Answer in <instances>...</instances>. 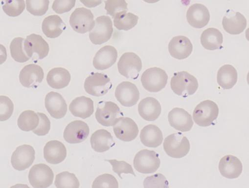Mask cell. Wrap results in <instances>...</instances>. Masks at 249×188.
<instances>
[{
	"label": "cell",
	"instance_id": "d6986e66",
	"mask_svg": "<svg viewBox=\"0 0 249 188\" xmlns=\"http://www.w3.org/2000/svg\"><path fill=\"white\" fill-rule=\"evenodd\" d=\"M168 120L172 127L182 132L191 131L194 126L192 116L182 108L173 109L168 115Z\"/></svg>",
	"mask_w": 249,
	"mask_h": 188
},
{
	"label": "cell",
	"instance_id": "4dcf8cb0",
	"mask_svg": "<svg viewBox=\"0 0 249 188\" xmlns=\"http://www.w3.org/2000/svg\"><path fill=\"white\" fill-rule=\"evenodd\" d=\"M200 41L202 46L206 50H220L223 48V34L220 31L215 28H209L202 33Z\"/></svg>",
	"mask_w": 249,
	"mask_h": 188
},
{
	"label": "cell",
	"instance_id": "30bf717a",
	"mask_svg": "<svg viewBox=\"0 0 249 188\" xmlns=\"http://www.w3.org/2000/svg\"><path fill=\"white\" fill-rule=\"evenodd\" d=\"M113 23L110 17L101 16L95 21V26L89 33V38L94 45H102L108 41L113 33Z\"/></svg>",
	"mask_w": 249,
	"mask_h": 188
},
{
	"label": "cell",
	"instance_id": "f1b7e54d",
	"mask_svg": "<svg viewBox=\"0 0 249 188\" xmlns=\"http://www.w3.org/2000/svg\"><path fill=\"white\" fill-rule=\"evenodd\" d=\"M66 26L62 19L57 15L46 17L42 25L44 34L48 38H55L59 37L66 29Z\"/></svg>",
	"mask_w": 249,
	"mask_h": 188
},
{
	"label": "cell",
	"instance_id": "ffe728a7",
	"mask_svg": "<svg viewBox=\"0 0 249 188\" xmlns=\"http://www.w3.org/2000/svg\"><path fill=\"white\" fill-rule=\"evenodd\" d=\"M44 77L42 68L39 65L32 64L24 67L19 74L22 85L28 88L33 87L42 82Z\"/></svg>",
	"mask_w": 249,
	"mask_h": 188
},
{
	"label": "cell",
	"instance_id": "2e32d148",
	"mask_svg": "<svg viewBox=\"0 0 249 188\" xmlns=\"http://www.w3.org/2000/svg\"><path fill=\"white\" fill-rule=\"evenodd\" d=\"M24 48L29 58H32L35 53L40 60L45 58L50 51L49 44L43 37L34 34L28 36L25 39Z\"/></svg>",
	"mask_w": 249,
	"mask_h": 188
},
{
	"label": "cell",
	"instance_id": "d590c367",
	"mask_svg": "<svg viewBox=\"0 0 249 188\" xmlns=\"http://www.w3.org/2000/svg\"><path fill=\"white\" fill-rule=\"evenodd\" d=\"M25 39L21 37L15 38L11 43L10 51L12 58L19 63H24L30 59L27 55L24 48Z\"/></svg>",
	"mask_w": 249,
	"mask_h": 188
},
{
	"label": "cell",
	"instance_id": "e575fe53",
	"mask_svg": "<svg viewBox=\"0 0 249 188\" xmlns=\"http://www.w3.org/2000/svg\"><path fill=\"white\" fill-rule=\"evenodd\" d=\"M139 17L130 13L124 12L114 18V26L119 30L129 31L138 24Z\"/></svg>",
	"mask_w": 249,
	"mask_h": 188
},
{
	"label": "cell",
	"instance_id": "9c48e42d",
	"mask_svg": "<svg viewBox=\"0 0 249 188\" xmlns=\"http://www.w3.org/2000/svg\"><path fill=\"white\" fill-rule=\"evenodd\" d=\"M140 57L133 52H126L122 55L118 63L120 73L127 79H137L142 69Z\"/></svg>",
	"mask_w": 249,
	"mask_h": 188
},
{
	"label": "cell",
	"instance_id": "3957f363",
	"mask_svg": "<svg viewBox=\"0 0 249 188\" xmlns=\"http://www.w3.org/2000/svg\"><path fill=\"white\" fill-rule=\"evenodd\" d=\"M168 75L162 69L153 67L145 70L142 75L141 81L143 87L151 92H157L167 85Z\"/></svg>",
	"mask_w": 249,
	"mask_h": 188
},
{
	"label": "cell",
	"instance_id": "4316f807",
	"mask_svg": "<svg viewBox=\"0 0 249 188\" xmlns=\"http://www.w3.org/2000/svg\"><path fill=\"white\" fill-rule=\"evenodd\" d=\"M92 149L98 153H104L113 147L115 142L110 133L105 129L96 131L91 137Z\"/></svg>",
	"mask_w": 249,
	"mask_h": 188
},
{
	"label": "cell",
	"instance_id": "484cf974",
	"mask_svg": "<svg viewBox=\"0 0 249 188\" xmlns=\"http://www.w3.org/2000/svg\"><path fill=\"white\" fill-rule=\"evenodd\" d=\"M161 111V108L160 103L152 97L143 99L138 105L140 116L147 121H155L160 117Z\"/></svg>",
	"mask_w": 249,
	"mask_h": 188
},
{
	"label": "cell",
	"instance_id": "5b68a950",
	"mask_svg": "<svg viewBox=\"0 0 249 188\" xmlns=\"http://www.w3.org/2000/svg\"><path fill=\"white\" fill-rule=\"evenodd\" d=\"M92 12L85 8L76 9L70 18V24L74 31L84 34L92 31L95 26Z\"/></svg>",
	"mask_w": 249,
	"mask_h": 188
},
{
	"label": "cell",
	"instance_id": "4fadbf2b",
	"mask_svg": "<svg viewBox=\"0 0 249 188\" xmlns=\"http://www.w3.org/2000/svg\"><path fill=\"white\" fill-rule=\"evenodd\" d=\"M90 133L89 125L85 122L76 120L69 123L66 127L63 137L70 144H78L85 141Z\"/></svg>",
	"mask_w": 249,
	"mask_h": 188
},
{
	"label": "cell",
	"instance_id": "1f68e13d",
	"mask_svg": "<svg viewBox=\"0 0 249 188\" xmlns=\"http://www.w3.org/2000/svg\"><path fill=\"white\" fill-rule=\"evenodd\" d=\"M71 81V74L69 71L63 68H55L48 72L47 82L54 89H62L68 85Z\"/></svg>",
	"mask_w": 249,
	"mask_h": 188
},
{
	"label": "cell",
	"instance_id": "f6af8a7d",
	"mask_svg": "<svg viewBox=\"0 0 249 188\" xmlns=\"http://www.w3.org/2000/svg\"><path fill=\"white\" fill-rule=\"evenodd\" d=\"M39 117V123L33 133L38 136H44L47 135L51 129V122L48 118L43 113H37Z\"/></svg>",
	"mask_w": 249,
	"mask_h": 188
},
{
	"label": "cell",
	"instance_id": "6da1fadb",
	"mask_svg": "<svg viewBox=\"0 0 249 188\" xmlns=\"http://www.w3.org/2000/svg\"><path fill=\"white\" fill-rule=\"evenodd\" d=\"M172 90L178 96L187 98L197 91L199 84L197 79L187 71L175 73L171 79Z\"/></svg>",
	"mask_w": 249,
	"mask_h": 188
},
{
	"label": "cell",
	"instance_id": "44dd1931",
	"mask_svg": "<svg viewBox=\"0 0 249 188\" xmlns=\"http://www.w3.org/2000/svg\"><path fill=\"white\" fill-rule=\"evenodd\" d=\"M193 46L190 40L184 36L174 37L169 44V51L172 57L183 60L189 57L192 53Z\"/></svg>",
	"mask_w": 249,
	"mask_h": 188
},
{
	"label": "cell",
	"instance_id": "f546056e",
	"mask_svg": "<svg viewBox=\"0 0 249 188\" xmlns=\"http://www.w3.org/2000/svg\"><path fill=\"white\" fill-rule=\"evenodd\" d=\"M224 30L232 35L241 34L246 28L247 20L243 15L239 12H236L235 15L225 16L222 20Z\"/></svg>",
	"mask_w": 249,
	"mask_h": 188
},
{
	"label": "cell",
	"instance_id": "74e56055",
	"mask_svg": "<svg viewBox=\"0 0 249 188\" xmlns=\"http://www.w3.org/2000/svg\"><path fill=\"white\" fill-rule=\"evenodd\" d=\"M25 9V2L23 0H9L4 2L3 10L6 15L15 17L20 16Z\"/></svg>",
	"mask_w": 249,
	"mask_h": 188
},
{
	"label": "cell",
	"instance_id": "8fae6325",
	"mask_svg": "<svg viewBox=\"0 0 249 188\" xmlns=\"http://www.w3.org/2000/svg\"><path fill=\"white\" fill-rule=\"evenodd\" d=\"M54 174L53 170L45 164H38L32 167L29 173L30 184L36 188H46L53 183Z\"/></svg>",
	"mask_w": 249,
	"mask_h": 188
},
{
	"label": "cell",
	"instance_id": "bcb514c9",
	"mask_svg": "<svg viewBox=\"0 0 249 188\" xmlns=\"http://www.w3.org/2000/svg\"><path fill=\"white\" fill-rule=\"evenodd\" d=\"M76 1H58L56 0L53 3L52 9L56 13L62 14L70 12L74 6Z\"/></svg>",
	"mask_w": 249,
	"mask_h": 188
},
{
	"label": "cell",
	"instance_id": "e0dca14e",
	"mask_svg": "<svg viewBox=\"0 0 249 188\" xmlns=\"http://www.w3.org/2000/svg\"><path fill=\"white\" fill-rule=\"evenodd\" d=\"M45 107L51 116L55 119L63 118L67 112V104L60 93L51 91L45 100Z\"/></svg>",
	"mask_w": 249,
	"mask_h": 188
},
{
	"label": "cell",
	"instance_id": "ac0fdd59",
	"mask_svg": "<svg viewBox=\"0 0 249 188\" xmlns=\"http://www.w3.org/2000/svg\"><path fill=\"white\" fill-rule=\"evenodd\" d=\"M186 17L189 24L196 29L203 28L210 20L209 10L201 4L192 5L187 11Z\"/></svg>",
	"mask_w": 249,
	"mask_h": 188
},
{
	"label": "cell",
	"instance_id": "f35d334b",
	"mask_svg": "<svg viewBox=\"0 0 249 188\" xmlns=\"http://www.w3.org/2000/svg\"><path fill=\"white\" fill-rule=\"evenodd\" d=\"M50 2L48 0H27L26 1L27 10L32 15L36 17L44 15L49 9Z\"/></svg>",
	"mask_w": 249,
	"mask_h": 188
},
{
	"label": "cell",
	"instance_id": "7c38bea8",
	"mask_svg": "<svg viewBox=\"0 0 249 188\" xmlns=\"http://www.w3.org/2000/svg\"><path fill=\"white\" fill-rule=\"evenodd\" d=\"M115 95L119 103L125 107H133L140 99V92L137 86L128 81H124L117 86Z\"/></svg>",
	"mask_w": 249,
	"mask_h": 188
},
{
	"label": "cell",
	"instance_id": "7a4b0ae2",
	"mask_svg": "<svg viewBox=\"0 0 249 188\" xmlns=\"http://www.w3.org/2000/svg\"><path fill=\"white\" fill-rule=\"evenodd\" d=\"M191 149L188 139L181 133L173 134L164 140L163 149L169 156L181 158L186 156Z\"/></svg>",
	"mask_w": 249,
	"mask_h": 188
},
{
	"label": "cell",
	"instance_id": "cb8c5ba5",
	"mask_svg": "<svg viewBox=\"0 0 249 188\" xmlns=\"http://www.w3.org/2000/svg\"><path fill=\"white\" fill-rule=\"evenodd\" d=\"M67 156L65 145L58 140L49 141L44 148V157L46 161L56 165L62 162Z\"/></svg>",
	"mask_w": 249,
	"mask_h": 188
},
{
	"label": "cell",
	"instance_id": "b9f144b4",
	"mask_svg": "<svg viewBox=\"0 0 249 188\" xmlns=\"http://www.w3.org/2000/svg\"><path fill=\"white\" fill-rule=\"evenodd\" d=\"M169 185L167 178L161 173L148 176L143 181L144 188H169Z\"/></svg>",
	"mask_w": 249,
	"mask_h": 188
},
{
	"label": "cell",
	"instance_id": "52a82bcc",
	"mask_svg": "<svg viewBox=\"0 0 249 188\" xmlns=\"http://www.w3.org/2000/svg\"><path fill=\"white\" fill-rule=\"evenodd\" d=\"M84 86L89 95L100 97L106 95L112 88V83L107 74L92 72L86 79Z\"/></svg>",
	"mask_w": 249,
	"mask_h": 188
},
{
	"label": "cell",
	"instance_id": "60d3db41",
	"mask_svg": "<svg viewBox=\"0 0 249 188\" xmlns=\"http://www.w3.org/2000/svg\"><path fill=\"white\" fill-rule=\"evenodd\" d=\"M96 188H119V183L117 179L110 174L106 173L97 177L92 185Z\"/></svg>",
	"mask_w": 249,
	"mask_h": 188
},
{
	"label": "cell",
	"instance_id": "83f0119b",
	"mask_svg": "<svg viewBox=\"0 0 249 188\" xmlns=\"http://www.w3.org/2000/svg\"><path fill=\"white\" fill-rule=\"evenodd\" d=\"M140 137L142 144L149 148H157L161 144L163 141L161 130L152 124L145 126L142 130Z\"/></svg>",
	"mask_w": 249,
	"mask_h": 188
},
{
	"label": "cell",
	"instance_id": "603a6c76",
	"mask_svg": "<svg viewBox=\"0 0 249 188\" xmlns=\"http://www.w3.org/2000/svg\"><path fill=\"white\" fill-rule=\"evenodd\" d=\"M117 58V50L112 46H106L96 54L93 66L98 70H105L111 67L116 63Z\"/></svg>",
	"mask_w": 249,
	"mask_h": 188
},
{
	"label": "cell",
	"instance_id": "5bb4252c",
	"mask_svg": "<svg viewBox=\"0 0 249 188\" xmlns=\"http://www.w3.org/2000/svg\"><path fill=\"white\" fill-rule=\"evenodd\" d=\"M35 150L29 145L19 146L13 154L11 163L17 170L22 171L29 168L35 160Z\"/></svg>",
	"mask_w": 249,
	"mask_h": 188
},
{
	"label": "cell",
	"instance_id": "7bdbcfd3",
	"mask_svg": "<svg viewBox=\"0 0 249 188\" xmlns=\"http://www.w3.org/2000/svg\"><path fill=\"white\" fill-rule=\"evenodd\" d=\"M105 4L107 14L113 18L118 14L128 11L127 3L125 1H107Z\"/></svg>",
	"mask_w": 249,
	"mask_h": 188
},
{
	"label": "cell",
	"instance_id": "8d00e7d4",
	"mask_svg": "<svg viewBox=\"0 0 249 188\" xmlns=\"http://www.w3.org/2000/svg\"><path fill=\"white\" fill-rule=\"evenodd\" d=\"M55 186L57 188H78L79 182L74 173L63 171L56 175Z\"/></svg>",
	"mask_w": 249,
	"mask_h": 188
},
{
	"label": "cell",
	"instance_id": "836d02e7",
	"mask_svg": "<svg viewBox=\"0 0 249 188\" xmlns=\"http://www.w3.org/2000/svg\"><path fill=\"white\" fill-rule=\"evenodd\" d=\"M39 120L37 113L27 110L21 114L18 120V124L22 131L30 132L34 131L38 127Z\"/></svg>",
	"mask_w": 249,
	"mask_h": 188
},
{
	"label": "cell",
	"instance_id": "9a60e30c",
	"mask_svg": "<svg viewBox=\"0 0 249 188\" xmlns=\"http://www.w3.org/2000/svg\"><path fill=\"white\" fill-rule=\"evenodd\" d=\"M116 137L124 142L135 139L139 134V128L135 122L129 118H121L113 127Z\"/></svg>",
	"mask_w": 249,
	"mask_h": 188
},
{
	"label": "cell",
	"instance_id": "7dc6e473",
	"mask_svg": "<svg viewBox=\"0 0 249 188\" xmlns=\"http://www.w3.org/2000/svg\"><path fill=\"white\" fill-rule=\"evenodd\" d=\"M82 3H84L85 6H88L89 5L92 4L93 7H95L99 5L102 2L101 1H81Z\"/></svg>",
	"mask_w": 249,
	"mask_h": 188
},
{
	"label": "cell",
	"instance_id": "ab89813d",
	"mask_svg": "<svg viewBox=\"0 0 249 188\" xmlns=\"http://www.w3.org/2000/svg\"><path fill=\"white\" fill-rule=\"evenodd\" d=\"M0 121H5L12 117L14 111V105L9 98L0 97Z\"/></svg>",
	"mask_w": 249,
	"mask_h": 188
},
{
	"label": "cell",
	"instance_id": "7402d4cb",
	"mask_svg": "<svg viewBox=\"0 0 249 188\" xmlns=\"http://www.w3.org/2000/svg\"><path fill=\"white\" fill-rule=\"evenodd\" d=\"M218 168L221 174L228 179L238 178L243 170L241 161L232 155L223 157L219 162Z\"/></svg>",
	"mask_w": 249,
	"mask_h": 188
},
{
	"label": "cell",
	"instance_id": "ba28073f",
	"mask_svg": "<svg viewBox=\"0 0 249 188\" xmlns=\"http://www.w3.org/2000/svg\"><path fill=\"white\" fill-rule=\"evenodd\" d=\"M123 116L118 105L111 102H100L95 114L97 121L105 127L114 126Z\"/></svg>",
	"mask_w": 249,
	"mask_h": 188
},
{
	"label": "cell",
	"instance_id": "ee69618b",
	"mask_svg": "<svg viewBox=\"0 0 249 188\" xmlns=\"http://www.w3.org/2000/svg\"><path fill=\"white\" fill-rule=\"evenodd\" d=\"M109 162L112 166L113 171L122 179V173L131 174L136 176L132 167L129 163L124 161H118L116 159L106 160Z\"/></svg>",
	"mask_w": 249,
	"mask_h": 188
},
{
	"label": "cell",
	"instance_id": "d6a6232c",
	"mask_svg": "<svg viewBox=\"0 0 249 188\" xmlns=\"http://www.w3.org/2000/svg\"><path fill=\"white\" fill-rule=\"evenodd\" d=\"M237 71L232 65H225L217 72V83L224 89L232 88L237 83Z\"/></svg>",
	"mask_w": 249,
	"mask_h": 188
},
{
	"label": "cell",
	"instance_id": "8992f818",
	"mask_svg": "<svg viewBox=\"0 0 249 188\" xmlns=\"http://www.w3.org/2000/svg\"><path fill=\"white\" fill-rule=\"evenodd\" d=\"M159 154L154 151L142 150L136 154L133 161L134 168L143 174L156 172L160 166Z\"/></svg>",
	"mask_w": 249,
	"mask_h": 188
},
{
	"label": "cell",
	"instance_id": "277c9868",
	"mask_svg": "<svg viewBox=\"0 0 249 188\" xmlns=\"http://www.w3.org/2000/svg\"><path fill=\"white\" fill-rule=\"evenodd\" d=\"M219 108L213 102L207 100L201 102L195 108L193 119L200 127H209L217 119Z\"/></svg>",
	"mask_w": 249,
	"mask_h": 188
},
{
	"label": "cell",
	"instance_id": "d4e9b609",
	"mask_svg": "<svg viewBox=\"0 0 249 188\" xmlns=\"http://www.w3.org/2000/svg\"><path fill=\"white\" fill-rule=\"evenodd\" d=\"M71 114L84 120L90 118L94 113V102L90 98L82 96L72 101L69 106Z\"/></svg>",
	"mask_w": 249,
	"mask_h": 188
}]
</instances>
